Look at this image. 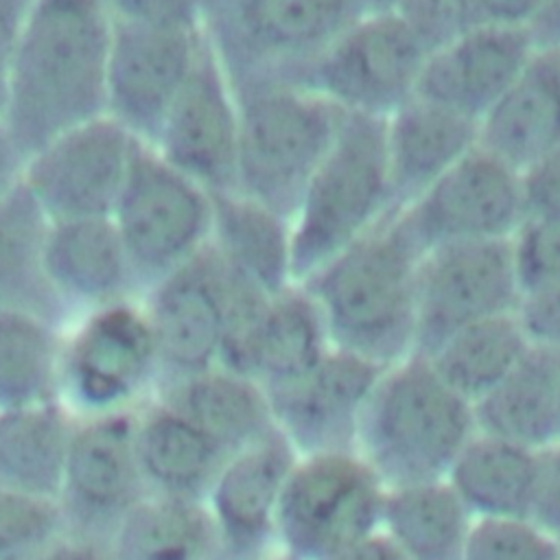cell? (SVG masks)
Wrapping results in <instances>:
<instances>
[{"label":"cell","instance_id":"obj_17","mask_svg":"<svg viewBox=\"0 0 560 560\" xmlns=\"http://www.w3.org/2000/svg\"><path fill=\"white\" fill-rule=\"evenodd\" d=\"M479 144L523 175L560 149V48H536L479 120Z\"/></svg>","mask_w":560,"mask_h":560},{"label":"cell","instance_id":"obj_5","mask_svg":"<svg viewBox=\"0 0 560 560\" xmlns=\"http://www.w3.org/2000/svg\"><path fill=\"white\" fill-rule=\"evenodd\" d=\"M236 192L293 219L343 112L306 85L236 94Z\"/></svg>","mask_w":560,"mask_h":560},{"label":"cell","instance_id":"obj_31","mask_svg":"<svg viewBox=\"0 0 560 560\" xmlns=\"http://www.w3.org/2000/svg\"><path fill=\"white\" fill-rule=\"evenodd\" d=\"M68 444L63 424L48 409H13L0 418V470L26 490L57 486L66 475Z\"/></svg>","mask_w":560,"mask_h":560},{"label":"cell","instance_id":"obj_25","mask_svg":"<svg viewBox=\"0 0 560 560\" xmlns=\"http://www.w3.org/2000/svg\"><path fill=\"white\" fill-rule=\"evenodd\" d=\"M48 225L24 182L0 199V311H28L50 322L63 313L44 271Z\"/></svg>","mask_w":560,"mask_h":560},{"label":"cell","instance_id":"obj_15","mask_svg":"<svg viewBox=\"0 0 560 560\" xmlns=\"http://www.w3.org/2000/svg\"><path fill=\"white\" fill-rule=\"evenodd\" d=\"M536 48L529 28L475 24L427 55L418 94L479 122Z\"/></svg>","mask_w":560,"mask_h":560},{"label":"cell","instance_id":"obj_1","mask_svg":"<svg viewBox=\"0 0 560 560\" xmlns=\"http://www.w3.org/2000/svg\"><path fill=\"white\" fill-rule=\"evenodd\" d=\"M112 28L107 0H33L2 116L24 160L107 114Z\"/></svg>","mask_w":560,"mask_h":560},{"label":"cell","instance_id":"obj_36","mask_svg":"<svg viewBox=\"0 0 560 560\" xmlns=\"http://www.w3.org/2000/svg\"><path fill=\"white\" fill-rule=\"evenodd\" d=\"M55 529L50 508L22 492H0V560H37Z\"/></svg>","mask_w":560,"mask_h":560},{"label":"cell","instance_id":"obj_49","mask_svg":"<svg viewBox=\"0 0 560 560\" xmlns=\"http://www.w3.org/2000/svg\"><path fill=\"white\" fill-rule=\"evenodd\" d=\"M396 0H361L363 13H378V11H392Z\"/></svg>","mask_w":560,"mask_h":560},{"label":"cell","instance_id":"obj_23","mask_svg":"<svg viewBox=\"0 0 560 560\" xmlns=\"http://www.w3.org/2000/svg\"><path fill=\"white\" fill-rule=\"evenodd\" d=\"M210 243L221 258L269 295L291 287V221L236 190L210 192Z\"/></svg>","mask_w":560,"mask_h":560},{"label":"cell","instance_id":"obj_13","mask_svg":"<svg viewBox=\"0 0 560 560\" xmlns=\"http://www.w3.org/2000/svg\"><path fill=\"white\" fill-rule=\"evenodd\" d=\"M153 149L208 192L236 190L238 103L206 33Z\"/></svg>","mask_w":560,"mask_h":560},{"label":"cell","instance_id":"obj_34","mask_svg":"<svg viewBox=\"0 0 560 560\" xmlns=\"http://www.w3.org/2000/svg\"><path fill=\"white\" fill-rule=\"evenodd\" d=\"M136 453L153 479L186 488L210 470L217 442L182 413H162L142 429Z\"/></svg>","mask_w":560,"mask_h":560},{"label":"cell","instance_id":"obj_10","mask_svg":"<svg viewBox=\"0 0 560 560\" xmlns=\"http://www.w3.org/2000/svg\"><path fill=\"white\" fill-rule=\"evenodd\" d=\"M521 293L512 238L424 249L418 271L416 352L431 354L462 328L514 313Z\"/></svg>","mask_w":560,"mask_h":560},{"label":"cell","instance_id":"obj_21","mask_svg":"<svg viewBox=\"0 0 560 560\" xmlns=\"http://www.w3.org/2000/svg\"><path fill=\"white\" fill-rule=\"evenodd\" d=\"M472 411L477 433L532 451L560 442V352L532 346Z\"/></svg>","mask_w":560,"mask_h":560},{"label":"cell","instance_id":"obj_44","mask_svg":"<svg viewBox=\"0 0 560 560\" xmlns=\"http://www.w3.org/2000/svg\"><path fill=\"white\" fill-rule=\"evenodd\" d=\"M529 212L560 210V149L525 173Z\"/></svg>","mask_w":560,"mask_h":560},{"label":"cell","instance_id":"obj_9","mask_svg":"<svg viewBox=\"0 0 560 560\" xmlns=\"http://www.w3.org/2000/svg\"><path fill=\"white\" fill-rule=\"evenodd\" d=\"M400 214L422 252L451 243L508 241L529 214L525 175L477 144Z\"/></svg>","mask_w":560,"mask_h":560},{"label":"cell","instance_id":"obj_29","mask_svg":"<svg viewBox=\"0 0 560 560\" xmlns=\"http://www.w3.org/2000/svg\"><path fill=\"white\" fill-rule=\"evenodd\" d=\"M133 455L136 446L125 420L96 422L68 444V483L90 505L118 503L133 479Z\"/></svg>","mask_w":560,"mask_h":560},{"label":"cell","instance_id":"obj_18","mask_svg":"<svg viewBox=\"0 0 560 560\" xmlns=\"http://www.w3.org/2000/svg\"><path fill=\"white\" fill-rule=\"evenodd\" d=\"M479 144V122L420 94L385 118L396 208L409 206Z\"/></svg>","mask_w":560,"mask_h":560},{"label":"cell","instance_id":"obj_4","mask_svg":"<svg viewBox=\"0 0 560 560\" xmlns=\"http://www.w3.org/2000/svg\"><path fill=\"white\" fill-rule=\"evenodd\" d=\"M394 210L385 120L343 112L291 219L293 280L304 282Z\"/></svg>","mask_w":560,"mask_h":560},{"label":"cell","instance_id":"obj_39","mask_svg":"<svg viewBox=\"0 0 560 560\" xmlns=\"http://www.w3.org/2000/svg\"><path fill=\"white\" fill-rule=\"evenodd\" d=\"M514 313L532 346L560 352V276L525 287Z\"/></svg>","mask_w":560,"mask_h":560},{"label":"cell","instance_id":"obj_3","mask_svg":"<svg viewBox=\"0 0 560 560\" xmlns=\"http://www.w3.org/2000/svg\"><path fill=\"white\" fill-rule=\"evenodd\" d=\"M472 405L424 354L383 370L361 418L359 444L385 488L446 479L475 438Z\"/></svg>","mask_w":560,"mask_h":560},{"label":"cell","instance_id":"obj_47","mask_svg":"<svg viewBox=\"0 0 560 560\" xmlns=\"http://www.w3.org/2000/svg\"><path fill=\"white\" fill-rule=\"evenodd\" d=\"M529 31L536 46L560 48V0H547Z\"/></svg>","mask_w":560,"mask_h":560},{"label":"cell","instance_id":"obj_24","mask_svg":"<svg viewBox=\"0 0 560 560\" xmlns=\"http://www.w3.org/2000/svg\"><path fill=\"white\" fill-rule=\"evenodd\" d=\"M472 525L446 479L385 490L381 529L407 560H462Z\"/></svg>","mask_w":560,"mask_h":560},{"label":"cell","instance_id":"obj_48","mask_svg":"<svg viewBox=\"0 0 560 560\" xmlns=\"http://www.w3.org/2000/svg\"><path fill=\"white\" fill-rule=\"evenodd\" d=\"M37 560H92L85 551H79V549H59V551H52L44 558H37Z\"/></svg>","mask_w":560,"mask_h":560},{"label":"cell","instance_id":"obj_16","mask_svg":"<svg viewBox=\"0 0 560 560\" xmlns=\"http://www.w3.org/2000/svg\"><path fill=\"white\" fill-rule=\"evenodd\" d=\"M385 368L332 348L304 378L276 387L291 433L317 453L352 451L365 405Z\"/></svg>","mask_w":560,"mask_h":560},{"label":"cell","instance_id":"obj_19","mask_svg":"<svg viewBox=\"0 0 560 560\" xmlns=\"http://www.w3.org/2000/svg\"><path fill=\"white\" fill-rule=\"evenodd\" d=\"M44 271L61 304L109 306L133 295V273L112 217L50 223Z\"/></svg>","mask_w":560,"mask_h":560},{"label":"cell","instance_id":"obj_7","mask_svg":"<svg viewBox=\"0 0 560 560\" xmlns=\"http://www.w3.org/2000/svg\"><path fill=\"white\" fill-rule=\"evenodd\" d=\"M385 490L372 466L352 451L311 455L282 488V534L298 556L332 560L381 529Z\"/></svg>","mask_w":560,"mask_h":560},{"label":"cell","instance_id":"obj_41","mask_svg":"<svg viewBox=\"0 0 560 560\" xmlns=\"http://www.w3.org/2000/svg\"><path fill=\"white\" fill-rule=\"evenodd\" d=\"M532 521L560 540V442L540 453V477Z\"/></svg>","mask_w":560,"mask_h":560},{"label":"cell","instance_id":"obj_33","mask_svg":"<svg viewBox=\"0 0 560 560\" xmlns=\"http://www.w3.org/2000/svg\"><path fill=\"white\" fill-rule=\"evenodd\" d=\"M208 540L203 518L188 505L155 501L138 505L118 536L120 560H199Z\"/></svg>","mask_w":560,"mask_h":560},{"label":"cell","instance_id":"obj_26","mask_svg":"<svg viewBox=\"0 0 560 560\" xmlns=\"http://www.w3.org/2000/svg\"><path fill=\"white\" fill-rule=\"evenodd\" d=\"M332 350L326 322L311 293L293 282L269 300L249 350V372L276 387L304 378Z\"/></svg>","mask_w":560,"mask_h":560},{"label":"cell","instance_id":"obj_40","mask_svg":"<svg viewBox=\"0 0 560 560\" xmlns=\"http://www.w3.org/2000/svg\"><path fill=\"white\" fill-rule=\"evenodd\" d=\"M203 2L206 0H107V7L112 18L120 22L175 31H201Z\"/></svg>","mask_w":560,"mask_h":560},{"label":"cell","instance_id":"obj_14","mask_svg":"<svg viewBox=\"0 0 560 560\" xmlns=\"http://www.w3.org/2000/svg\"><path fill=\"white\" fill-rule=\"evenodd\" d=\"M147 295L158 357L188 376L208 372L221 359L225 315V265L214 245L203 247Z\"/></svg>","mask_w":560,"mask_h":560},{"label":"cell","instance_id":"obj_28","mask_svg":"<svg viewBox=\"0 0 560 560\" xmlns=\"http://www.w3.org/2000/svg\"><path fill=\"white\" fill-rule=\"evenodd\" d=\"M291 475V457L282 444H265L232 462L214 490V508L223 529L234 538L258 536Z\"/></svg>","mask_w":560,"mask_h":560},{"label":"cell","instance_id":"obj_11","mask_svg":"<svg viewBox=\"0 0 560 560\" xmlns=\"http://www.w3.org/2000/svg\"><path fill=\"white\" fill-rule=\"evenodd\" d=\"M138 142L112 116H98L31 155L22 182L48 223L112 217Z\"/></svg>","mask_w":560,"mask_h":560},{"label":"cell","instance_id":"obj_45","mask_svg":"<svg viewBox=\"0 0 560 560\" xmlns=\"http://www.w3.org/2000/svg\"><path fill=\"white\" fill-rule=\"evenodd\" d=\"M332 560H407V558L394 545V540L383 529H378L376 534L348 547Z\"/></svg>","mask_w":560,"mask_h":560},{"label":"cell","instance_id":"obj_12","mask_svg":"<svg viewBox=\"0 0 560 560\" xmlns=\"http://www.w3.org/2000/svg\"><path fill=\"white\" fill-rule=\"evenodd\" d=\"M201 31H175L114 20L107 63V116L153 147L182 92Z\"/></svg>","mask_w":560,"mask_h":560},{"label":"cell","instance_id":"obj_2","mask_svg":"<svg viewBox=\"0 0 560 560\" xmlns=\"http://www.w3.org/2000/svg\"><path fill=\"white\" fill-rule=\"evenodd\" d=\"M422 249L389 212L302 284L317 302L332 348L389 368L416 352Z\"/></svg>","mask_w":560,"mask_h":560},{"label":"cell","instance_id":"obj_43","mask_svg":"<svg viewBox=\"0 0 560 560\" xmlns=\"http://www.w3.org/2000/svg\"><path fill=\"white\" fill-rule=\"evenodd\" d=\"M547 0H466L472 26L532 28Z\"/></svg>","mask_w":560,"mask_h":560},{"label":"cell","instance_id":"obj_6","mask_svg":"<svg viewBox=\"0 0 560 560\" xmlns=\"http://www.w3.org/2000/svg\"><path fill=\"white\" fill-rule=\"evenodd\" d=\"M138 291H151L212 241V199L206 188L138 142L112 214Z\"/></svg>","mask_w":560,"mask_h":560},{"label":"cell","instance_id":"obj_27","mask_svg":"<svg viewBox=\"0 0 560 560\" xmlns=\"http://www.w3.org/2000/svg\"><path fill=\"white\" fill-rule=\"evenodd\" d=\"M516 313L470 324L424 354L438 374L470 405L494 389L529 352Z\"/></svg>","mask_w":560,"mask_h":560},{"label":"cell","instance_id":"obj_35","mask_svg":"<svg viewBox=\"0 0 560 560\" xmlns=\"http://www.w3.org/2000/svg\"><path fill=\"white\" fill-rule=\"evenodd\" d=\"M462 560H560V540L532 518H479Z\"/></svg>","mask_w":560,"mask_h":560},{"label":"cell","instance_id":"obj_22","mask_svg":"<svg viewBox=\"0 0 560 560\" xmlns=\"http://www.w3.org/2000/svg\"><path fill=\"white\" fill-rule=\"evenodd\" d=\"M540 453L475 433L451 466L446 481L475 521L532 518L540 477Z\"/></svg>","mask_w":560,"mask_h":560},{"label":"cell","instance_id":"obj_37","mask_svg":"<svg viewBox=\"0 0 560 560\" xmlns=\"http://www.w3.org/2000/svg\"><path fill=\"white\" fill-rule=\"evenodd\" d=\"M512 245L523 289L560 276V210L529 212Z\"/></svg>","mask_w":560,"mask_h":560},{"label":"cell","instance_id":"obj_46","mask_svg":"<svg viewBox=\"0 0 560 560\" xmlns=\"http://www.w3.org/2000/svg\"><path fill=\"white\" fill-rule=\"evenodd\" d=\"M24 155L15 147L13 138L9 136L7 127L0 120V199L11 192L24 175Z\"/></svg>","mask_w":560,"mask_h":560},{"label":"cell","instance_id":"obj_8","mask_svg":"<svg viewBox=\"0 0 560 560\" xmlns=\"http://www.w3.org/2000/svg\"><path fill=\"white\" fill-rule=\"evenodd\" d=\"M427 50L394 11L363 13L324 48L306 88L346 114L389 118L418 94Z\"/></svg>","mask_w":560,"mask_h":560},{"label":"cell","instance_id":"obj_38","mask_svg":"<svg viewBox=\"0 0 560 560\" xmlns=\"http://www.w3.org/2000/svg\"><path fill=\"white\" fill-rule=\"evenodd\" d=\"M431 55L472 26L466 0H396L392 9Z\"/></svg>","mask_w":560,"mask_h":560},{"label":"cell","instance_id":"obj_30","mask_svg":"<svg viewBox=\"0 0 560 560\" xmlns=\"http://www.w3.org/2000/svg\"><path fill=\"white\" fill-rule=\"evenodd\" d=\"M55 339L50 319L28 311H0V407H33L50 385Z\"/></svg>","mask_w":560,"mask_h":560},{"label":"cell","instance_id":"obj_32","mask_svg":"<svg viewBox=\"0 0 560 560\" xmlns=\"http://www.w3.org/2000/svg\"><path fill=\"white\" fill-rule=\"evenodd\" d=\"M177 411L217 444L254 433L262 420V400L238 374L201 372L175 394Z\"/></svg>","mask_w":560,"mask_h":560},{"label":"cell","instance_id":"obj_20","mask_svg":"<svg viewBox=\"0 0 560 560\" xmlns=\"http://www.w3.org/2000/svg\"><path fill=\"white\" fill-rule=\"evenodd\" d=\"M155 357L147 311H138L129 300L101 306L74 337L72 383L88 402L107 405L131 392Z\"/></svg>","mask_w":560,"mask_h":560},{"label":"cell","instance_id":"obj_42","mask_svg":"<svg viewBox=\"0 0 560 560\" xmlns=\"http://www.w3.org/2000/svg\"><path fill=\"white\" fill-rule=\"evenodd\" d=\"M33 0H0V120L4 116L13 61Z\"/></svg>","mask_w":560,"mask_h":560}]
</instances>
